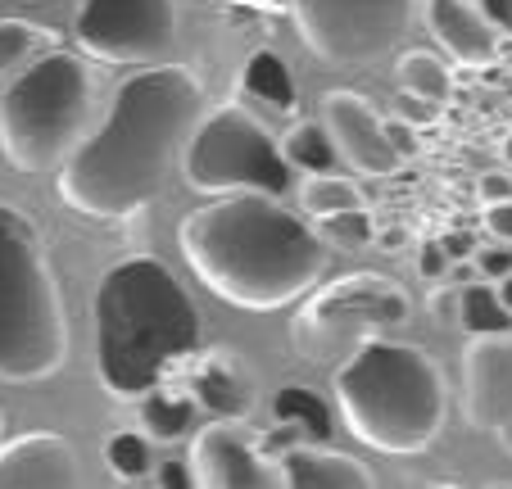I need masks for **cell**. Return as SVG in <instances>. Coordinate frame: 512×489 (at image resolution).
<instances>
[{
	"label": "cell",
	"instance_id": "6da1fadb",
	"mask_svg": "<svg viewBox=\"0 0 512 489\" xmlns=\"http://www.w3.org/2000/svg\"><path fill=\"white\" fill-rule=\"evenodd\" d=\"M204 87L186 64H155L114 91L105 123L59 163V200L96 222H123L164 191L195 123Z\"/></svg>",
	"mask_w": 512,
	"mask_h": 489
},
{
	"label": "cell",
	"instance_id": "7a4b0ae2",
	"mask_svg": "<svg viewBox=\"0 0 512 489\" xmlns=\"http://www.w3.org/2000/svg\"><path fill=\"white\" fill-rule=\"evenodd\" d=\"M182 254L223 304L272 313L318 286L327 240L281 209V195L236 191L186 213Z\"/></svg>",
	"mask_w": 512,
	"mask_h": 489
},
{
	"label": "cell",
	"instance_id": "3957f363",
	"mask_svg": "<svg viewBox=\"0 0 512 489\" xmlns=\"http://www.w3.org/2000/svg\"><path fill=\"white\" fill-rule=\"evenodd\" d=\"M96 376L118 399H141L200 354V313L186 286L159 259H123L100 277L96 304Z\"/></svg>",
	"mask_w": 512,
	"mask_h": 489
},
{
	"label": "cell",
	"instance_id": "277c9868",
	"mask_svg": "<svg viewBox=\"0 0 512 489\" xmlns=\"http://www.w3.org/2000/svg\"><path fill=\"white\" fill-rule=\"evenodd\" d=\"M336 403L349 435L381 453H426L449 417L445 372L404 340L372 336L336 367Z\"/></svg>",
	"mask_w": 512,
	"mask_h": 489
},
{
	"label": "cell",
	"instance_id": "5b68a950",
	"mask_svg": "<svg viewBox=\"0 0 512 489\" xmlns=\"http://www.w3.org/2000/svg\"><path fill=\"white\" fill-rule=\"evenodd\" d=\"M68 363V313L41 231L0 204V381L32 385Z\"/></svg>",
	"mask_w": 512,
	"mask_h": 489
},
{
	"label": "cell",
	"instance_id": "8992f818",
	"mask_svg": "<svg viewBox=\"0 0 512 489\" xmlns=\"http://www.w3.org/2000/svg\"><path fill=\"white\" fill-rule=\"evenodd\" d=\"M96 87L78 55L46 50L0 96V154L19 173H50L82 145Z\"/></svg>",
	"mask_w": 512,
	"mask_h": 489
},
{
	"label": "cell",
	"instance_id": "52a82bcc",
	"mask_svg": "<svg viewBox=\"0 0 512 489\" xmlns=\"http://www.w3.org/2000/svg\"><path fill=\"white\" fill-rule=\"evenodd\" d=\"M290 173L295 168L286 163L281 145L245 105H223L204 114L182 150V177L200 195H286Z\"/></svg>",
	"mask_w": 512,
	"mask_h": 489
},
{
	"label": "cell",
	"instance_id": "ba28073f",
	"mask_svg": "<svg viewBox=\"0 0 512 489\" xmlns=\"http://www.w3.org/2000/svg\"><path fill=\"white\" fill-rule=\"evenodd\" d=\"M408 322V295L390 277L377 272H354L304 304L300 322H295V345L309 358H336L354 354L363 340L386 336L395 326Z\"/></svg>",
	"mask_w": 512,
	"mask_h": 489
},
{
	"label": "cell",
	"instance_id": "9c48e42d",
	"mask_svg": "<svg viewBox=\"0 0 512 489\" xmlns=\"http://www.w3.org/2000/svg\"><path fill=\"white\" fill-rule=\"evenodd\" d=\"M304 46L336 68L390 55L413 28L417 0H286Z\"/></svg>",
	"mask_w": 512,
	"mask_h": 489
},
{
	"label": "cell",
	"instance_id": "30bf717a",
	"mask_svg": "<svg viewBox=\"0 0 512 489\" xmlns=\"http://www.w3.org/2000/svg\"><path fill=\"white\" fill-rule=\"evenodd\" d=\"M73 37L100 64H155L177 37L173 0H82Z\"/></svg>",
	"mask_w": 512,
	"mask_h": 489
},
{
	"label": "cell",
	"instance_id": "8fae6325",
	"mask_svg": "<svg viewBox=\"0 0 512 489\" xmlns=\"http://www.w3.org/2000/svg\"><path fill=\"white\" fill-rule=\"evenodd\" d=\"M191 485H200V489H277L281 471H277V462L241 431V422L213 417L191 440Z\"/></svg>",
	"mask_w": 512,
	"mask_h": 489
},
{
	"label": "cell",
	"instance_id": "7c38bea8",
	"mask_svg": "<svg viewBox=\"0 0 512 489\" xmlns=\"http://www.w3.org/2000/svg\"><path fill=\"white\" fill-rule=\"evenodd\" d=\"M463 417L476 431H512V331L472 336L463 349Z\"/></svg>",
	"mask_w": 512,
	"mask_h": 489
},
{
	"label": "cell",
	"instance_id": "4fadbf2b",
	"mask_svg": "<svg viewBox=\"0 0 512 489\" xmlns=\"http://www.w3.org/2000/svg\"><path fill=\"white\" fill-rule=\"evenodd\" d=\"M322 123H327L331 141H336L340 159L363 177H390L399 173L404 154L390 141V127L358 91H327L322 96Z\"/></svg>",
	"mask_w": 512,
	"mask_h": 489
},
{
	"label": "cell",
	"instance_id": "5bb4252c",
	"mask_svg": "<svg viewBox=\"0 0 512 489\" xmlns=\"http://www.w3.org/2000/svg\"><path fill=\"white\" fill-rule=\"evenodd\" d=\"M82 485L78 449L55 431L0 440V489H73Z\"/></svg>",
	"mask_w": 512,
	"mask_h": 489
},
{
	"label": "cell",
	"instance_id": "9a60e30c",
	"mask_svg": "<svg viewBox=\"0 0 512 489\" xmlns=\"http://www.w3.org/2000/svg\"><path fill=\"white\" fill-rule=\"evenodd\" d=\"M186 367H191L186 372V390H191V399L200 403L204 413L223 417V422H245L254 413L259 390H254V376L241 354H232V349H204Z\"/></svg>",
	"mask_w": 512,
	"mask_h": 489
},
{
	"label": "cell",
	"instance_id": "2e32d148",
	"mask_svg": "<svg viewBox=\"0 0 512 489\" xmlns=\"http://www.w3.org/2000/svg\"><path fill=\"white\" fill-rule=\"evenodd\" d=\"M426 23L431 37L467 68L499 64V37L503 32L490 23V14L476 0H426Z\"/></svg>",
	"mask_w": 512,
	"mask_h": 489
},
{
	"label": "cell",
	"instance_id": "e0dca14e",
	"mask_svg": "<svg viewBox=\"0 0 512 489\" xmlns=\"http://www.w3.org/2000/svg\"><path fill=\"white\" fill-rule=\"evenodd\" d=\"M277 471L286 489H372L377 476L372 467H363L349 453H336L318 440L290 444L286 453H277Z\"/></svg>",
	"mask_w": 512,
	"mask_h": 489
},
{
	"label": "cell",
	"instance_id": "ac0fdd59",
	"mask_svg": "<svg viewBox=\"0 0 512 489\" xmlns=\"http://www.w3.org/2000/svg\"><path fill=\"white\" fill-rule=\"evenodd\" d=\"M236 96L254 114H295L300 96H295V77H290L286 59L272 50H254L245 59L241 77H236Z\"/></svg>",
	"mask_w": 512,
	"mask_h": 489
},
{
	"label": "cell",
	"instance_id": "d6986e66",
	"mask_svg": "<svg viewBox=\"0 0 512 489\" xmlns=\"http://www.w3.org/2000/svg\"><path fill=\"white\" fill-rule=\"evenodd\" d=\"M195 408H200V403L191 399V390H173V385L164 381L141 394L136 417H141V431L155 444H173L195 431Z\"/></svg>",
	"mask_w": 512,
	"mask_h": 489
},
{
	"label": "cell",
	"instance_id": "ffe728a7",
	"mask_svg": "<svg viewBox=\"0 0 512 489\" xmlns=\"http://www.w3.org/2000/svg\"><path fill=\"white\" fill-rule=\"evenodd\" d=\"M458 326H463L467 336H499V331H512V313L499 299L494 281H467V286H458Z\"/></svg>",
	"mask_w": 512,
	"mask_h": 489
},
{
	"label": "cell",
	"instance_id": "44dd1931",
	"mask_svg": "<svg viewBox=\"0 0 512 489\" xmlns=\"http://www.w3.org/2000/svg\"><path fill=\"white\" fill-rule=\"evenodd\" d=\"M272 417L300 426L304 440H318V444L331 440V408L318 390H309V385H281V390L272 394Z\"/></svg>",
	"mask_w": 512,
	"mask_h": 489
},
{
	"label": "cell",
	"instance_id": "7402d4cb",
	"mask_svg": "<svg viewBox=\"0 0 512 489\" xmlns=\"http://www.w3.org/2000/svg\"><path fill=\"white\" fill-rule=\"evenodd\" d=\"M281 154H286L290 168H300V173H336V141H331L327 123H313V118H304V123H295L286 136H281Z\"/></svg>",
	"mask_w": 512,
	"mask_h": 489
},
{
	"label": "cell",
	"instance_id": "603a6c76",
	"mask_svg": "<svg viewBox=\"0 0 512 489\" xmlns=\"http://www.w3.org/2000/svg\"><path fill=\"white\" fill-rule=\"evenodd\" d=\"M395 77H399V91H404V96H417L435 109L454 100V73H449L431 50H408V55L399 59Z\"/></svg>",
	"mask_w": 512,
	"mask_h": 489
},
{
	"label": "cell",
	"instance_id": "cb8c5ba5",
	"mask_svg": "<svg viewBox=\"0 0 512 489\" xmlns=\"http://www.w3.org/2000/svg\"><path fill=\"white\" fill-rule=\"evenodd\" d=\"M150 435L136 426V431H114L105 440V467L114 471L123 485H136V480H145L150 471H155V449H150Z\"/></svg>",
	"mask_w": 512,
	"mask_h": 489
},
{
	"label": "cell",
	"instance_id": "d4e9b609",
	"mask_svg": "<svg viewBox=\"0 0 512 489\" xmlns=\"http://www.w3.org/2000/svg\"><path fill=\"white\" fill-rule=\"evenodd\" d=\"M300 204L309 218H331L340 209H363V191L340 173H309V182L300 186Z\"/></svg>",
	"mask_w": 512,
	"mask_h": 489
},
{
	"label": "cell",
	"instance_id": "484cf974",
	"mask_svg": "<svg viewBox=\"0 0 512 489\" xmlns=\"http://www.w3.org/2000/svg\"><path fill=\"white\" fill-rule=\"evenodd\" d=\"M50 32L32 28L23 19H0V77H14L32 64L37 55H46Z\"/></svg>",
	"mask_w": 512,
	"mask_h": 489
},
{
	"label": "cell",
	"instance_id": "4316f807",
	"mask_svg": "<svg viewBox=\"0 0 512 489\" xmlns=\"http://www.w3.org/2000/svg\"><path fill=\"white\" fill-rule=\"evenodd\" d=\"M318 236L327 240L331 250H368L377 240V222H372L368 204L363 209H340L331 218H318Z\"/></svg>",
	"mask_w": 512,
	"mask_h": 489
},
{
	"label": "cell",
	"instance_id": "83f0119b",
	"mask_svg": "<svg viewBox=\"0 0 512 489\" xmlns=\"http://www.w3.org/2000/svg\"><path fill=\"white\" fill-rule=\"evenodd\" d=\"M449 268H454V254L445 250V240H422V250H417V272H422V281L445 286Z\"/></svg>",
	"mask_w": 512,
	"mask_h": 489
},
{
	"label": "cell",
	"instance_id": "f1b7e54d",
	"mask_svg": "<svg viewBox=\"0 0 512 489\" xmlns=\"http://www.w3.org/2000/svg\"><path fill=\"white\" fill-rule=\"evenodd\" d=\"M472 259H476V272H481L485 281L512 277V245L508 240H494V245H485V250H472Z\"/></svg>",
	"mask_w": 512,
	"mask_h": 489
},
{
	"label": "cell",
	"instance_id": "f546056e",
	"mask_svg": "<svg viewBox=\"0 0 512 489\" xmlns=\"http://www.w3.org/2000/svg\"><path fill=\"white\" fill-rule=\"evenodd\" d=\"M485 231H490L494 240H508V245H512V200L485 204Z\"/></svg>",
	"mask_w": 512,
	"mask_h": 489
},
{
	"label": "cell",
	"instance_id": "4dcf8cb0",
	"mask_svg": "<svg viewBox=\"0 0 512 489\" xmlns=\"http://www.w3.org/2000/svg\"><path fill=\"white\" fill-rule=\"evenodd\" d=\"M476 195H481V204H503V200H512V177H508V173H485L481 182H476Z\"/></svg>",
	"mask_w": 512,
	"mask_h": 489
},
{
	"label": "cell",
	"instance_id": "1f68e13d",
	"mask_svg": "<svg viewBox=\"0 0 512 489\" xmlns=\"http://www.w3.org/2000/svg\"><path fill=\"white\" fill-rule=\"evenodd\" d=\"M476 5H481V10L490 14L494 28L508 32V37H512V0H476Z\"/></svg>",
	"mask_w": 512,
	"mask_h": 489
},
{
	"label": "cell",
	"instance_id": "d6a6232c",
	"mask_svg": "<svg viewBox=\"0 0 512 489\" xmlns=\"http://www.w3.org/2000/svg\"><path fill=\"white\" fill-rule=\"evenodd\" d=\"M386 127H390V141H395V150L404 154V159H408V154L422 150V145H417V132H413L408 123H390V118H386Z\"/></svg>",
	"mask_w": 512,
	"mask_h": 489
},
{
	"label": "cell",
	"instance_id": "836d02e7",
	"mask_svg": "<svg viewBox=\"0 0 512 489\" xmlns=\"http://www.w3.org/2000/svg\"><path fill=\"white\" fill-rule=\"evenodd\" d=\"M159 471V485H173V489H182V485H191V462H164V467H155Z\"/></svg>",
	"mask_w": 512,
	"mask_h": 489
},
{
	"label": "cell",
	"instance_id": "e575fe53",
	"mask_svg": "<svg viewBox=\"0 0 512 489\" xmlns=\"http://www.w3.org/2000/svg\"><path fill=\"white\" fill-rule=\"evenodd\" d=\"M399 105L408 109V118H413V123H431V118H435V105H426V100H417V96H404V91H399Z\"/></svg>",
	"mask_w": 512,
	"mask_h": 489
},
{
	"label": "cell",
	"instance_id": "d590c367",
	"mask_svg": "<svg viewBox=\"0 0 512 489\" xmlns=\"http://www.w3.org/2000/svg\"><path fill=\"white\" fill-rule=\"evenodd\" d=\"M377 245H386V250H399V245H404V231H395V227H390V231H381V236H377Z\"/></svg>",
	"mask_w": 512,
	"mask_h": 489
},
{
	"label": "cell",
	"instance_id": "8d00e7d4",
	"mask_svg": "<svg viewBox=\"0 0 512 489\" xmlns=\"http://www.w3.org/2000/svg\"><path fill=\"white\" fill-rule=\"evenodd\" d=\"M494 286H499V299H503V304H508V313H512V277L494 281Z\"/></svg>",
	"mask_w": 512,
	"mask_h": 489
},
{
	"label": "cell",
	"instance_id": "74e56055",
	"mask_svg": "<svg viewBox=\"0 0 512 489\" xmlns=\"http://www.w3.org/2000/svg\"><path fill=\"white\" fill-rule=\"evenodd\" d=\"M503 154H508V159H512V136H508V141H503Z\"/></svg>",
	"mask_w": 512,
	"mask_h": 489
},
{
	"label": "cell",
	"instance_id": "f35d334b",
	"mask_svg": "<svg viewBox=\"0 0 512 489\" xmlns=\"http://www.w3.org/2000/svg\"><path fill=\"white\" fill-rule=\"evenodd\" d=\"M0 431H5V422H0Z\"/></svg>",
	"mask_w": 512,
	"mask_h": 489
}]
</instances>
